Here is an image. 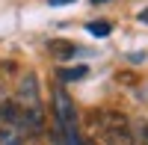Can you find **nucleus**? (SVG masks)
Segmentation results:
<instances>
[{"label":"nucleus","mask_w":148,"mask_h":145,"mask_svg":"<svg viewBox=\"0 0 148 145\" xmlns=\"http://www.w3.org/2000/svg\"><path fill=\"white\" fill-rule=\"evenodd\" d=\"M56 118H59V130H62V136L68 145H80L77 139V124H74V107H71V98L65 92L56 95Z\"/></svg>","instance_id":"2"},{"label":"nucleus","mask_w":148,"mask_h":145,"mask_svg":"<svg viewBox=\"0 0 148 145\" xmlns=\"http://www.w3.org/2000/svg\"><path fill=\"white\" fill-rule=\"evenodd\" d=\"M92 3H107V0H92Z\"/></svg>","instance_id":"8"},{"label":"nucleus","mask_w":148,"mask_h":145,"mask_svg":"<svg viewBox=\"0 0 148 145\" xmlns=\"http://www.w3.org/2000/svg\"><path fill=\"white\" fill-rule=\"evenodd\" d=\"M51 6H68V3H74V0H47Z\"/></svg>","instance_id":"6"},{"label":"nucleus","mask_w":148,"mask_h":145,"mask_svg":"<svg viewBox=\"0 0 148 145\" xmlns=\"http://www.w3.org/2000/svg\"><path fill=\"white\" fill-rule=\"evenodd\" d=\"M18 101L24 107V122L30 124L33 133H39V130H42V104H39V83H36L33 74H27V77L21 80Z\"/></svg>","instance_id":"1"},{"label":"nucleus","mask_w":148,"mask_h":145,"mask_svg":"<svg viewBox=\"0 0 148 145\" xmlns=\"http://www.w3.org/2000/svg\"><path fill=\"white\" fill-rule=\"evenodd\" d=\"M0 145H21L18 122H3V124H0Z\"/></svg>","instance_id":"3"},{"label":"nucleus","mask_w":148,"mask_h":145,"mask_svg":"<svg viewBox=\"0 0 148 145\" xmlns=\"http://www.w3.org/2000/svg\"><path fill=\"white\" fill-rule=\"evenodd\" d=\"M136 18H139V21L145 24V27H148V9H142V12H139V15H136Z\"/></svg>","instance_id":"7"},{"label":"nucleus","mask_w":148,"mask_h":145,"mask_svg":"<svg viewBox=\"0 0 148 145\" xmlns=\"http://www.w3.org/2000/svg\"><path fill=\"white\" fill-rule=\"evenodd\" d=\"M89 71H86V65H77V68H68V71H62V80H83Z\"/></svg>","instance_id":"5"},{"label":"nucleus","mask_w":148,"mask_h":145,"mask_svg":"<svg viewBox=\"0 0 148 145\" xmlns=\"http://www.w3.org/2000/svg\"><path fill=\"white\" fill-rule=\"evenodd\" d=\"M89 33L98 36V39H107V36L113 33V27H110L107 21H92V24H89Z\"/></svg>","instance_id":"4"}]
</instances>
